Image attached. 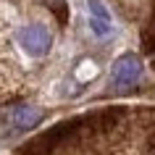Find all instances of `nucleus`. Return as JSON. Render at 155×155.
I'll list each match as a JSON object with an SVG mask.
<instances>
[{
	"label": "nucleus",
	"mask_w": 155,
	"mask_h": 155,
	"mask_svg": "<svg viewBox=\"0 0 155 155\" xmlns=\"http://www.w3.org/2000/svg\"><path fill=\"white\" fill-rule=\"evenodd\" d=\"M16 155H155V121L131 134L129 110H97L53 126Z\"/></svg>",
	"instance_id": "1"
},
{
	"label": "nucleus",
	"mask_w": 155,
	"mask_h": 155,
	"mask_svg": "<svg viewBox=\"0 0 155 155\" xmlns=\"http://www.w3.org/2000/svg\"><path fill=\"white\" fill-rule=\"evenodd\" d=\"M139 76H142V66H139V58L126 53L121 55L118 61L113 63V84L118 90H129L134 84L139 82Z\"/></svg>",
	"instance_id": "2"
},
{
	"label": "nucleus",
	"mask_w": 155,
	"mask_h": 155,
	"mask_svg": "<svg viewBox=\"0 0 155 155\" xmlns=\"http://www.w3.org/2000/svg\"><path fill=\"white\" fill-rule=\"evenodd\" d=\"M18 42L24 45V50L29 53V55H42V53H48L50 48V34L48 29H42V26H26V29H21V34H18Z\"/></svg>",
	"instance_id": "3"
},
{
	"label": "nucleus",
	"mask_w": 155,
	"mask_h": 155,
	"mask_svg": "<svg viewBox=\"0 0 155 155\" xmlns=\"http://www.w3.org/2000/svg\"><path fill=\"white\" fill-rule=\"evenodd\" d=\"M87 5H90V13H92L95 18H100V21H110L108 11L103 8V3H100V0H87Z\"/></svg>",
	"instance_id": "4"
},
{
	"label": "nucleus",
	"mask_w": 155,
	"mask_h": 155,
	"mask_svg": "<svg viewBox=\"0 0 155 155\" xmlns=\"http://www.w3.org/2000/svg\"><path fill=\"white\" fill-rule=\"evenodd\" d=\"M90 26H92V32L97 34V37H105V34L110 32V21H100V18H92Z\"/></svg>",
	"instance_id": "5"
}]
</instances>
